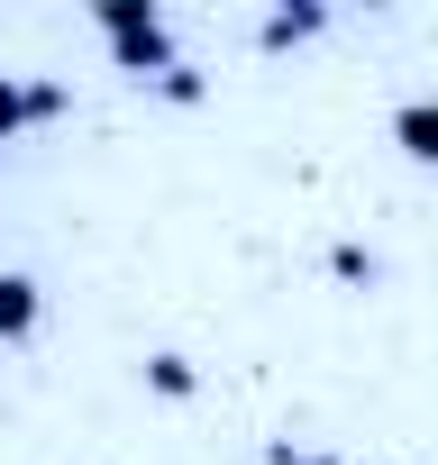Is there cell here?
Wrapping results in <instances>:
<instances>
[{"instance_id":"6da1fadb","label":"cell","mask_w":438,"mask_h":465,"mask_svg":"<svg viewBox=\"0 0 438 465\" xmlns=\"http://www.w3.org/2000/svg\"><path fill=\"white\" fill-rule=\"evenodd\" d=\"M110 55H119V74L155 83V74L174 64V28H164V10H155V19H137V28H119V37H110Z\"/></svg>"},{"instance_id":"7a4b0ae2","label":"cell","mask_w":438,"mask_h":465,"mask_svg":"<svg viewBox=\"0 0 438 465\" xmlns=\"http://www.w3.org/2000/svg\"><path fill=\"white\" fill-rule=\"evenodd\" d=\"M329 28V10H320V0H284V10H265V28H256V46H302V37H320Z\"/></svg>"},{"instance_id":"3957f363","label":"cell","mask_w":438,"mask_h":465,"mask_svg":"<svg viewBox=\"0 0 438 465\" xmlns=\"http://www.w3.org/2000/svg\"><path fill=\"white\" fill-rule=\"evenodd\" d=\"M37 274H10V265H0V338H28L37 329Z\"/></svg>"},{"instance_id":"277c9868","label":"cell","mask_w":438,"mask_h":465,"mask_svg":"<svg viewBox=\"0 0 438 465\" xmlns=\"http://www.w3.org/2000/svg\"><path fill=\"white\" fill-rule=\"evenodd\" d=\"M146 392H164V401H192V392H201V374H192V356H174V347H155V356H146Z\"/></svg>"},{"instance_id":"5b68a950","label":"cell","mask_w":438,"mask_h":465,"mask_svg":"<svg viewBox=\"0 0 438 465\" xmlns=\"http://www.w3.org/2000/svg\"><path fill=\"white\" fill-rule=\"evenodd\" d=\"M393 137H402V155H438V110L429 101H402L393 110Z\"/></svg>"},{"instance_id":"8992f818","label":"cell","mask_w":438,"mask_h":465,"mask_svg":"<svg viewBox=\"0 0 438 465\" xmlns=\"http://www.w3.org/2000/svg\"><path fill=\"white\" fill-rule=\"evenodd\" d=\"M201 92H210V74H201V64H192V55H174V64H164V74H155V101H174V110H192V101H201Z\"/></svg>"},{"instance_id":"52a82bcc","label":"cell","mask_w":438,"mask_h":465,"mask_svg":"<svg viewBox=\"0 0 438 465\" xmlns=\"http://www.w3.org/2000/svg\"><path fill=\"white\" fill-rule=\"evenodd\" d=\"M329 274H338V283H374V247L338 238V247H329Z\"/></svg>"},{"instance_id":"ba28073f","label":"cell","mask_w":438,"mask_h":465,"mask_svg":"<svg viewBox=\"0 0 438 465\" xmlns=\"http://www.w3.org/2000/svg\"><path fill=\"white\" fill-rule=\"evenodd\" d=\"M19 128H28V83H19V74H0V146H10Z\"/></svg>"},{"instance_id":"9c48e42d","label":"cell","mask_w":438,"mask_h":465,"mask_svg":"<svg viewBox=\"0 0 438 465\" xmlns=\"http://www.w3.org/2000/svg\"><path fill=\"white\" fill-rule=\"evenodd\" d=\"M55 110H65V83L37 74V83H28V119H55Z\"/></svg>"},{"instance_id":"30bf717a","label":"cell","mask_w":438,"mask_h":465,"mask_svg":"<svg viewBox=\"0 0 438 465\" xmlns=\"http://www.w3.org/2000/svg\"><path fill=\"white\" fill-rule=\"evenodd\" d=\"M274 465H329V456H302V447L284 438V447H274Z\"/></svg>"}]
</instances>
